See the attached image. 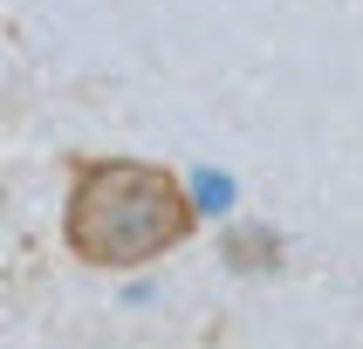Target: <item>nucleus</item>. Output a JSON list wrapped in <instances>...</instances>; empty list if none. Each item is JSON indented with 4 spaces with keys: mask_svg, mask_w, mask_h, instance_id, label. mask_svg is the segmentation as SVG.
<instances>
[{
    "mask_svg": "<svg viewBox=\"0 0 363 349\" xmlns=\"http://www.w3.org/2000/svg\"><path fill=\"white\" fill-rule=\"evenodd\" d=\"M199 205L164 164L144 158H76L62 199V240L82 267L130 274L192 240Z\"/></svg>",
    "mask_w": 363,
    "mask_h": 349,
    "instance_id": "nucleus-1",
    "label": "nucleus"
},
{
    "mask_svg": "<svg viewBox=\"0 0 363 349\" xmlns=\"http://www.w3.org/2000/svg\"><path fill=\"white\" fill-rule=\"evenodd\" d=\"M274 253H281V246L267 240V233H240V240H233V261L240 267H274Z\"/></svg>",
    "mask_w": 363,
    "mask_h": 349,
    "instance_id": "nucleus-2",
    "label": "nucleus"
}]
</instances>
